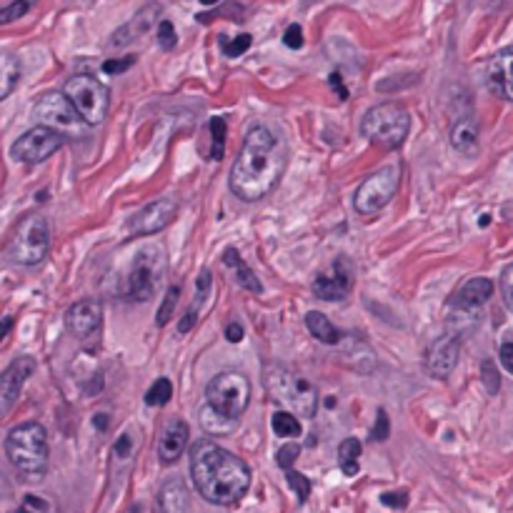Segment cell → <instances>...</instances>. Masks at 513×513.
<instances>
[{
	"instance_id": "obj_28",
	"label": "cell",
	"mask_w": 513,
	"mask_h": 513,
	"mask_svg": "<svg viewBox=\"0 0 513 513\" xmlns=\"http://www.w3.org/2000/svg\"><path fill=\"white\" fill-rule=\"evenodd\" d=\"M21 81V63L13 55H3V65H0V98H8L13 88Z\"/></svg>"
},
{
	"instance_id": "obj_14",
	"label": "cell",
	"mask_w": 513,
	"mask_h": 513,
	"mask_svg": "<svg viewBox=\"0 0 513 513\" xmlns=\"http://www.w3.org/2000/svg\"><path fill=\"white\" fill-rule=\"evenodd\" d=\"M459 353H461V340L456 333H446L441 338H436L428 346L426 358H423V366H426L428 376L436 381H446L454 373L456 363H459Z\"/></svg>"
},
{
	"instance_id": "obj_42",
	"label": "cell",
	"mask_w": 513,
	"mask_h": 513,
	"mask_svg": "<svg viewBox=\"0 0 513 513\" xmlns=\"http://www.w3.org/2000/svg\"><path fill=\"white\" fill-rule=\"evenodd\" d=\"M381 503L391 508H405L408 506V493L405 491H388V493H381Z\"/></svg>"
},
{
	"instance_id": "obj_7",
	"label": "cell",
	"mask_w": 513,
	"mask_h": 513,
	"mask_svg": "<svg viewBox=\"0 0 513 513\" xmlns=\"http://www.w3.org/2000/svg\"><path fill=\"white\" fill-rule=\"evenodd\" d=\"M205 403L228 418H241L250 403V381L243 373L223 371L205 388Z\"/></svg>"
},
{
	"instance_id": "obj_23",
	"label": "cell",
	"mask_w": 513,
	"mask_h": 513,
	"mask_svg": "<svg viewBox=\"0 0 513 513\" xmlns=\"http://www.w3.org/2000/svg\"><path fill=\"white\" fill-rule=\"evenodd\" d=\"M223 263H226V268L233 270V278H236V283L241 288H246V291H250V293L263 291L258 276H255L253 270H250V265L241 258V253H238L236 248H226V253H223Z\"/></svg>"
},
{
	"instance_id": "obj_11",
	"label": "cell",
	"mask_w": 513,
	"mask_h": 513,
	"mask_svg": "<svg viewBox=\"0 0 513 513\" xmlns=\"http://www.w3.org/2000/svg\"><path fill=\"white\" fill-rule=\"evenodd\" d=\"M35 118L40 120V125H48L60 135H71V138H81L83 125H88L65 93H45L35 103Z\"/></svg>"
},
{
	"instance_id": "obj_47",
	"label": "cell",
	"mask_w": 513,
	"mask_h": 513,
	"mask_svg": "<svg viewBox=\"0 0 513 513\" xmlns=\"http://www.w3.org/2000/svg\"><path fill=\"white\" fill-rule=\"evenodd\" d=\"M216 3H221V0H200V6H216Z\"/></svg>"
},
{
	"instance_id": "obj_21",
	"label": "cell",
	"mask_w": 513,
	"mask_h": 513,
	"mask_svg": "<svg viewBox=\"0 0 513 513\" xmlns=\"http://www.w3.org/2000/svg\"><path fill=\"white\" fill-rule=\"evenodd\" d=\"M493 296V283L488 278H471L468 283H463L459 293L454 298V306L459 308V316H475V311Z\"/></svg>"
},
{
	"instance_id": "obj_19",
	"label": "cell",
	"mask_w": 513,
	"mask_h": 513,
	"mask_svg": "<svg viewBox=\"0 0 513 513\" xmlns=\"http://www.w3.org/2000/svg\"><path fill=\"white\" fill-rule=\"evenodd\" d=\"M161 13H163V8L158 6V3H148L146 8H141V11L135 13L125 25H120L118 30L113 33V38H110V48H123V45L138 40V35H146V33L158 23Z\"/></svg>"
},
{
	"instance_id": "obj_3",
	"label": "cell",
	"mask_w": 513,
	"mask_h": 513,
	"mask_svg": "<svg viewBox=\"0 0 513 513\" xmlns=\"http://www.w3.org/2000/svg\"><path fill=\"white\" fill-rule=\"evenodd\" d=\"M6 456L25 478H43L48 471V433L40 423L28 421L11 428L6 436Z\"/></svg>"
},
{
	"instance_id": "obj_38",
	"label": "cell",
	"mask_w": 513,
	"mask_h": 513,
	"mask_svg": "<svg viewBox=\"0 0 513 513\" xmlns=\"http://www.w3.org/2000/svg\"><path fill=\"white\" fill-rule=\"evenodd\" d=\"M388 433H391L388 413H386V410H379V413H376V426H373V431H371L373 441H386Z\"/></svg>"
},
{
	"instance_id": "obj_5",
	"label": "cell",
	"mask_w": 513,
	"mask_h": 513,
	"mask_svg": "<svg viewBox=\"0 0 513 513\" xmlns=\"http://www.w3.org/2000/svg\"><path fill=\"white\" fill-rule=\"evenodd\" d=\"M263 381H265V391H268L273 400L291 405L298 416L303 418L316 416V410H318V393L298 373L288 371L283 366H268L265 368Z\"/></svg>"
},
{
	"instance_id": "obj_10",
	"label": "cell",
	"mask_w": 513,
	"mask_h": 513,
	"mask_svg": "<svg viewBox=\"0 0 513 513\" xmlns=\"http://www.w3.org/2000/svg\"><path fill=\"white\" fill-rule=\"evenodd\" d=\"M400 175L396 166H384L381 171H376L373 175H368L356 190L353 198V208L361 216H376L379 211H384L386 205L393 200V195L398 193Z\"/></svg>"
},
{
	"instance_id": "obj_43",
	"label": "cell",
	"mask_w": 513,
	"mask_h": 513,
	"mask_svg": "<svg viewBox=\"0 0 513 513\" xmlns=\"http://www.w3.org/2000/svg\"><path fill=\"white\" fill-rule=\"evenodd\" d=\"M498 358H501V366L513 376V340H506V343L498 348Z\"/></svg>"
},
{
	"instance_id": "obj_16",
	"label": "cell",
	"mask_w": 513,
	"mask_h": 513,
	"mask_svg": "<svg viewBox=\"0 0 513 513\" xmlns=\"http://www.w3.org/2000/svg\"><path fill=\"white\" fill-rule=\"evenodd\" d=\"M33 371H35V358H30V356L16 358V361L3 371V376H0V410H3V413H8V410L13 408V403H16L18 396H21L25 381L33 376Z\"/></svg>"
},
{
	"instance_id": "obj_20",
	"label": "cell",
	"mask_w": 513,
	"mask_h": 513,
	"mask_svg": "<svg viewBox=\"0 0 513 513\" xmlns=\"http://www.w3.org/2000/svg\"><path fill=\"white\" fill-rule=\"evenodd\" d=\"M188 423L175 418V421H168L166 428L161 431V438H158V459L163 463H175L180 459V454L188 446Z\"/></svg>"
},
{
	"instance_id": "obj_44",
	"label": "cell",
	"mask_w": 513,
	"mask_h": 513,
	"mask_svg": "<svg viewBox=\"0 0 513 513\" xmlns=\"http://www.w3.org/2000/svg\"><path fill=\"white\" fill-rule=\"evenodd\" d=\"M483 381L488 384V391H491V393H496V391H498V379H496V368H493L491 361L483 363Z\"/></svg>"
},
{
	"instance_id": "obj_32",
	"label": "cell",
	"mask_w": 513,
	"mask_h": 513,
	"mask_svg": "<svg viewBox=\"0 0 513 513\" xmlns=\"http://www.w3.org/2000/svg\"><path fill=\"white\" fill-rule=\"evenodd\" d=\"M211 135H213L211 158H213V161H221L223 151H226V120H223V118H213L211 120Z\"/></svg>"
},
{
	"instance_id": "obj_27",
	"label": "cell",
	"mask_w": 513,
	"mask_h": 513,
	"mask_svg": "<svg viewBox=\"0 0 513 513\" xmlns=\"http://www.w3.org/2000/svg\"><path fill=\"white\" fill-rule=\"evenodd\" d=\"M358 459H361V441L358 438H346L338 446V466L346 475L358 473Z\"/></svg>"
},
{
	"instance_id": "obj_1",
	"label": "cell",
	"mask_w": 513,
	"mask_h": 513,
	"mask_svg": "<svg viewBox=\"0 0 513 513\" xmlns=\"http://www.w3.org/2000/svg\"><path fill=\"white\" fill-rule=\"evenodd\" d=\"M283 171H286V148L281 138L265 125H253L246 133L238 158L233 161L228 185L233 195L246 203H255L281 183Z\"/></svg>"
},
{
	"instance_id": "obj_37",
	"label": "cell",
	"mask_w": 513,
	"mask_h": 513,
	"mask_svg": "<svg viewBox=\"0 0 513 513\" xmlns=\"http://www.w3.org/2000/svg\"><path fill=\"white\" fill-rule=\"evenodd\" d=\"M501 296H503L506 308L513 313V263L506 265L501 273Z\"/></svg>"
},
{
	"instance_id": "obj_45",
	"label": "cell",
	"mask_w": 513,
	"mask_h": 513,
	"mask_svg": "<svg viewBox=\"0 0 513 513\" xmlns=\"http://www.w3.org/2000/svg\"><path fill=\"white\" fill-rule=\"evenodd\" d=\"M226 338L231 340V343H241V340H243V328H241V323H236V321L228 323L226 325Z\"/></svg>"
},
{
	"instance_id": "obj_2",
	"label": "cell",
	"mask_w": 513,
	"mask_h": 513,
	"mask_svg": "<svg viewBox=\"0 0 513 513\" xmlns=\"http://www.w3.org/2000/svg\"><path fill=\"white\" fill-rule=\"evenodd\" d=\"M190 478L200 496L216 506H236L250 488V468L246 461L208 438L190 446Z\"/></svg>"
},
{
	"instance_id": "obj_24",
	"label": "cell",
	"mask_w": 513,
	"mask_h": 513,
	"mask_svg": "<svg viewBox=\"0 0 513 513\" xmlns=\"http://www.w3.org/2000/svg\"><path fill=\"white\" fill-rule=\"evenodd\" d=\"M451 146L459 153H463V156H475V151H478V128H475V120L463 118L454 125V130H451Z\"/></svg>"
},
{
	"instance_id": "obj_25",
	"label": "cell",
	"mask_w": 513,
	"mask_h": 513,
	"mask_svg": "<svg viewBox=\"0 0 513 513\" xmlns=\"http://www.w3.org/2000/svg\"><path fill=\"white\" fill-rule=\"evenodd\" d=\"M306 325H308V330H311V335H313L316 340H321V343L335 346V343L343 340V333H340L323 313H318V311H311V313L306 316Z\"/></svg>"
},
{
	"instance_id": "obj_31",
	"label": "cell",
	"mask_w": 513,
	"mask_h": 513,
	"mask_svg": "<svg viewBox=\"0 0 513 513\" xmlns=\"http://www.w3.org/2000/svg\"><path fill=\"white\" fill-rule=\"evenodd\" d=\"M178 293H180L178 286H171L166 291L161 308H158V316H156V323L158 325H166L168 321H171V316H173V311H175V303H178Z\"/></svg>"
},
{
	"instance_id": "obj_40",
	"label": "cell",
	"mask_w": 513,
	"mask_h": 513,
	"mask_svg": "<svg viewBox=\"0 0 513 513\" xmlns=\"http://www.w3.org/2000/svg\"><path fill=\"white\" fill-rule=\"evenodd\" d=\"M298 454H301V446H296V443L283 446V449L278 451V466H281L283 471H288L293 466V461L298 459Z\"/></svg>"
},
{
	"instance_id": "obj_22",
	"label": "cell",
	"mask_w": 513,
	"mask_h": 513,
	"mask_svg": "<svg viewBox=\"0 0 513 513\" xmlns=\"http://www.w3.org/2000/svg\"><path fill=\"white\" fill-rule=\"evenodd\" d=\"M190 493L180 478H171L161 486L156 501V513H188Z\"/></svg>"
},
{
	"instance_id": "obj_46",
	"label": "cell",
	"mask_w": 513,
	"mask_h": 513,
	"mask_svg": "<svg viewBox=\"0 0 513 513\" xmlns=\"http://www.w3.org/2000/svg\"><path fill=\"white\" fill-rule=\"evenodd\" d=\"M115 454H118L120 459H125V456L130 454V436L128 433H123V436L118 438V443H115Z\"/></svg>"
},
{
	"instance_id": "obj_9",
	"label": "cell",
	"mask_w": 513,
	"mask_h": 513,
	"mask_svg": "<svg viewBox=\"0 0 513 513\" xmlns=\"http://www.w3.org/2000/svg\"><path fill=\"white\" fill-rule=\"evenodd\" d=\"M166 273V253L158 246H146L135 253L128 273V296L133 301H151Z\"/></svg>"
},
{
	"instance_id": "obj_30",
	"label": "cell",
	"mask_w": 513,
	"mask_h": 513,
	"mask_svg": "<svg viewBox=\"0 0 513 513\" xmlns=\"http://www.w3.org/2000/svg\"><path fill=\"white\" fill-rule=\"evenodd\" d=\"M171 396H173V384L168 379H158L156 384L148 388L146 403L148 405H166L168 400H171Z\"/></svg>"
},
{
	"instance_id": "obj_6",
	"label": "cell",
	"mask_w": 513,
	"mask_h": 513,
	"mask_svg": "<svg viewBox=\"0 0 513 513\" xmlns=\"http://www.w3.org/2000/svg\"><path fill=\"white\" fill-rule=\"evenodd\" d=\"M50 250V228L45 216L40 213H28L16 228L8 255L21 265H38Z\"/></svg>"
},
{
	"instance_id": "obj_34",
	"label": "cell",
	"mask_w": 513,
	"mask_h": 513,
	"mask_svg": "<svg viewBox=\"0 0 513 513\" xmlns=\"http://www.w3.org/2000/svg\"><path fill=\"white\" fill-rule=\"evenodd\" d=\"M250 43H253V38H250L248 33H241V35H236L233 40L223 38V53H226L228 58H238V55H243L246 50L250 48Z\"/></svg>"
},
{
	"instance_id": "obj_36",
	"label": "cell",
	"mask_w": 513,
	"mask_h": 513,
	"mask_svg": "<svg viewBox=\"0 0 513 513\" xmlns=\"http://www.w3.org/2000/svg\"><path fill=\"white\" fill-rule=\"evenodd\" d=\"M178 43V35H175V28L171 21H161L158 23V45L163 50H173Z\"/></svg>"
},
{
	"instance_id": "obj_4",
	"label": "cell",
	"mask_w": 513,
	"mask_h": 513,
	"mask_svg": "<svg viewBox=\"0 0 513 513\" xmlns=\"http://www.w3.org/2000/svg\"><path fill=\"white\" fill-rule=\"evenodd\" d=\"M410 130V115L400 103H381L373 105L361 120V133L366 135L373 146L384 151H396L403 146L405 135Z\"/></svg>"
},
{
	"instance_id": "obj_17",
	"label": "cell",
	"mask_w": 513,
	"mask_h": 513,
	"mask_svg": "<svg viewBox=\"0 0 513 513\" xmlns=\"http://www.w3.org/2000/svg\"><path fill=\"white\" fill-rule=\"evenodd\" d=\"M100 323H103V308L93 298L73 303L65 311V328L71 330L76 338H88V335L100 328Z\"/></svg>"
},
{
	"instance_id": "obj_18",
	"label": "cell",
	"mask_w": 513,
	"mask_h": 513,
	"mask_svg": "<svg viewBox=\"0 0 513 513\" xmlns=\"http://www.w3.org/2000/svg\"><path fill=\"white\" fill-rule=\"evenodd\" d=\"M486 81L498 98L513 103V45L491 55L486 65Z\"/></svg>"
},
{
	"instance_id": "obj_8",
	"label": "cell",
	"mask_w": 513,
	"mask_h": 513,
	"mask_svg": "<svg viewBox=\"0 0 513 513\" xmlns=\"http://www.w3.org/2000/svg\"><path fill=\"white\" fill-rule=\"evenodd\" d=\"M63 93L71 98V103L76 105L81 118L86 120L88 125H98L105 120L108 108H110V93L98 78L86 76V73L73 76V78H68Z\"/></svg>"
},
{
	"instance_id": "obj_29",
	"label": "cell",
	"mask_w": 513,
	"mask_h": 513,
	"mask_svg": "<svg viewBox=\"0 0 513 513\" xmlns=\"http://www.w3.org/2000/svg\"><path fill=\"white\" fill-rule=\"evenodd\" d=\"M270 426H273V431L278 433V436H286V438H293L301 433V421H298L293 413H286V410H278V413H273V421H270Z\"/></svg>"
},
{
	"instance_id": "obj_15",
	"label": "cell",
	"mask_w": 513,
	"mask_h": 513,
	"mask_svg": "<svg viewBox=\"0 0 513 513\" xmlns=\"http://www.w3.org/2000/svg\"><path fill=\"white\" fill-rule=\"evenodd\" d=\"M175 213H178V203H175L173 198L153 200V203H148L138 216H133V221H130V233H133V236H153V233L171 226Z\"/></svg>"
},
{
	"instance_id": "obj_26",
	"label": "cell",
	"mask_w": 513,
	"mask_h": 513,
	"mask_svg": "<svg viewBox=\"0 0 513 513\" xmlns=\"http://www.w3.org/2000/svg\"><path fill=\"white\" fill-rule=\"evenodd\" d=\"M200 426H203L205 433H211V436H228V433L236 431L238 421L236 418H228L223 413H218L213 405L205 403L200 408Z\"/></svg>"
},
{
	"instance_id": "obj_41",
	"label": "cell",
	"mask_w": 513,
	"mask_h": 513,
	"mask_svg": "<svg viewBox=\"0 0 513 513\" xmlns=\"http://www.w3.org/2000/svg\"><path fill=\"white\" fill-rule=\"evenodd\" d=\"M135 63L133 55H128V58H115V60H105L103 63V71L108 73V76H118V73H125L130 68V65Z\"/></svg>"
},
{
	"instance_id": "obj_13",
	"label": "cell",
	"mask_w": 513,
	"mask_h": 513,
	"mask_svg": "<svg viewBox=\"0 0 513 513\" xmlns=\"http://www.w3.org/2000/svg\"><path fill=\"white\" fill-rule=\"evenodd\" d=\"M316 298L321 301H343L348 298V293L353 291V265L348 258H338L333 260L325 273H318L311 286Z\"/></svg>"
},
{
	"instance_id": "obj_35",
	"label": "cell",
	"mask_w": 513,
	"mask_h": 513,
	"mask_svg": "<svg viewBox=\"0 0 513 513\" xmlns=\"http://www.w3.org/2000/svg\"><path fill=\"white\" fill-rule=\"evenodd\" d=\"M286 478H288V483H291L293 493H296L298 501H301V503L306 501L308 496H311V481H308V478L303 473H298V471L288 468L286 471Z\"/></svg>"
},
{
	"instance_id": "obj_39",
	"label": "cell",
	"mask_w": 513,
	"mask_h": 513,
	"mask_svg": "<svg viewBox=\"0 0 513 513\" xmlns=\"http://www.w3.org/2000/svg\"><path fill=\"white\" fill-rule=\"evenodd\" d=\"M283 43H286L291 50L303 48V28L298 25V23H293V25L286 28V33H283Z\"/></svg>"
},
{
	"instance_id": "obj_33",
	"label": "cell",
	"mask_w": 513,
	"mask_h": 513,
	"mask_svg": "<svg viewBox=\"0 0 513 513\" xmlns=\"http://www.w3.org/2000/svg\"><path fill=\"white\" fill-rule=\"evenodd\" d=\"M35 3H38V0H13L11 6H6V8H3V13H0V23H3V25H8V23L18 21V18L25 16V13L30 11Z\"/></svg>"
},
{
	"instance_id": "obj_48",
	"label": "cell",
	"mask_w": 513,
	"mask_h": 513,
	"mask_svg": "<svg viewBox=\"0 0 513 513\" xmlns=\"http://www.w3.org/2000/svg\"><path fill=\"white\" fill-rule=\"evenodd\" d=\"M21 513H30V511H25V508H21Z\"/></svg>"
},
{
	"instance_id": "obj_12",
	"label": "cell",
	"mask_w": 513,
	"mask_h": 513,
	"mask_svg": "<svg viewBox=\"0 0 513 513\" xmlns=\"http://www.w3.org/2000/svg\"><path fill=\"white\" fill-rule=\"evenodd\" d=\"M60 146H63V135L58 130L48 128V125H35L13 143L11 156L23 163H40L48 161Z\"/></svg>"
}]
</instances>
